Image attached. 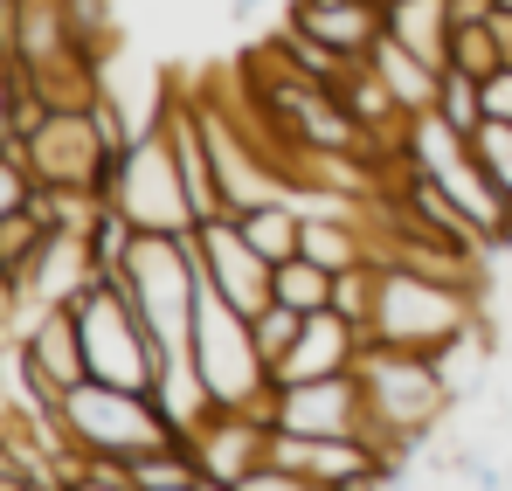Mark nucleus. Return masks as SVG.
I'll return each instance as SVG.
<instances>
[{"label":"nucleus","mask_w":512,"mask_h":491,"mask_svg":"<svg viewBox=\"0 0 512 491\" xmlns=\"http://www.w3.org/2000/svg\"><path fill=\"white\" fill-rule=\"evenodd\" d=\"M360 388H367V436L416 471V443L443 429V415L457 409L450 402V381L429 353H402V346H367L360 353Z\"/></svg>","instance_id":"obj_1"},{"label":"nucleus","mask_w":512,"mask_h":491,"mask_svg":"<svg viewBox=\"0 0 512 491\" xmlns=\"http://www.w3.org/2000/svg\"><path fill=\"white\" fill-rule=\"evenodd\" d=\"M485 319V298L457 291V284H436L423 270L381 256V277H374V312H367V346H402V353H436L450 346L457 332H471Z\"/></svg>","instance_id":"obj_2"},{"label":"nucleus","mask_w":512,"mask_h":491,"mask_svg":"<svg viewBox=\"0 0 512 491\" xmlns=\"http://www.w3.org/2000/svg\"><path fill=\"white\" fill-rule=\"evenodd\" d=\"M187 360L208 388L215 409H243V415H270V360L256 346L250 312H236L215 284H201V305H194V326H187Z\"/></svg>","instance_id":"obj_3"},{"label":"nucleus","mask_w":512,"mask_h":491,"mask_svg":"<svg viewBox=\"0 0 512 491\" xmlns=\"http://www.w3.org/2000/svg\"><path fill=\"white\" fill-rule=\"evenodd\" d=\"M77 312V332H84V360H90V381H111V388H139L153 395L160 374H167V346L153 339V326L139 319L132 291L118 277H90L84 291L70 298Z\"/></svg>","instance_id":"obj_4"},{"label":"nucleus","mask_w":512,"mask_h":491,"mask_svg":"<svg viewBox=\"0 0 512 491\" xmlns=\"http://www.w3.org/2000/svg\"><path fill=\"white\" fill-rule=\"evenodd\" d=\"M180 429L167 422V409L139 388H111V381H84L56 402V457L77 450V457H146L173 443Z\"/></svg>","instance_id":"obj_5"},{"label":"nucleus","mask_w":512,"mask_h":491,"mask_svg":"<svg viewBox=\"0 0 512 491\" xmlns=\"http://www.w3.org/2000/svg\"><path fill=\"white\" fill-rule=\"evenodd\" d=\"M395 153L416 166V173H429V180L457 201V215H464L492 249H512V208H506V194L485 180V166H478V153H471L464 132H450L436 111H423V118H409V125L395 132Z\"/></svg>","instance_id":"obj_6"},{"label":"nucleus","mask_w":512,"mask_h":491,"mask_svg":"<svg viewBox=\"0 0 512 491\" xmlns=\"http://www.w3.org/2000/svg\"><path fill=\"white\" fill-rule=\"evenodd\" d=\"M111 277L132 291V305H139V319L153 326V339H160L167 353H187V326H194V305H201L194 229H187V236H153V229H139L125 270H111Z\"/></svg>","instance_id":"obj_7"},{"label":"nucleus","mask_w":512,"mask_h":491,"mask_svg":"<svg viewBox=\"0 0 512 491\" xmlns=\"http://www.w3.org/2000/svg\"><path fill=\"white\" fill-rule=\"evenodd\" d=\"M104 201H118V208H125L139 229H153V236H187V229H194V201H187V180H180V160H173V139H167L160 118L118 153Z\"/></svg>","instance_id":"obj_8"},{"label":"nucleus","mask_w":512,"mask_h":491,"mask_svg":"<svg viewBox=\"0 0 512 491\" xmlns=\"http://www.w3.org/2000/svg\"><path fill=\"white\" fill-rule=\"evenodd\" d=\"M21 153H28V166H35L42 187H84V194L104 201V194H111V166H118L125 146H111L90 111H49V118L21 139Z\"/></svg>","instance_id":"obj_9"},{"label":"nucleus","mask_w":512,"mask_h":491,"mask_svg":"<svg viewBox=\"0 0 512 491\" xmlns=\"http://www.w3.org/2000/svg\"><path fill=\"white\" fill-rule=\"evenodd\" d=\"M21 374L35 388V402L56 415V402L70 388L90 381L84 360V332H77V312L70 305H28V326H21Z\"/></svg>","instance_id":"obj_10"},{"label":"nucleus","mask_w":512,"mask_h":491,"mask_svg":"<svg viewBox=\"0 0 512 491\" xmlns=\"http://www.w3.org/2000/svg\"><path fill=\"white\" fill-rule=\"evenodd\" d=\"M270 429H291V436H353L367 429V388L360 374H312V381H284L270 395Z\"/></svg>","instance_id":"obj_11"},{"label":"nucleus","mask_w":512,"mask_h":491,"mask_svg":"<svg viewBox=\"0 0 512 491\" xmlns=\"http://www.w3.org/2000/svg\"><path fill=\"white\" fill-rule=\"evenodd\" d=\"M194 256H201V284H215L236 312H263L270 305V256L243 236L236 215L194 222Z\"/></svg>","instance_id":"obj_12"},{"label":"nucleus","mask_w":512,"mask_h":491,"mask_svg":"<svg viewBox=\"0 0 512 491\" xmlns=\"http://www.w3.org/2000/svg\"><path fill=\"white\" fill-rule=\"evenodd\" d=\"M194 457L208 471V485H243L256 464L270 457V415H243V409H215L194 436Z\"/></svg>","instance_id":"obj_13"},{"label":"nucleus","mask_w":512,"mask_h":491,"mask_svg":"<svg viewBox=\"0 0 512 491\" xmlns=\"http://www.w3.org/2000/svg\"><path fill=\"white\" fill-rule=\"evenodd\" d=\"M360 353H367V326H360V319H346L340 305L305 312L298 346L277 360V388H284V381H312V374H346V367H360Z\"/></svg>","instance_id":"obj_14"},{"label":"nucleus","mask_w":512,"mask_h":491,"mask_svg":"<svg viewBox=\"0 0 512 491\" xmlns=\"http://www.w3.org/2000/svg\"><path fill=\"white\" fill-rule=\"evenodd\" d=\"M367 70L388 83V97L402 104V118H423V111H436V83H443V70H436V63H423L409 42H395L388 28H381V42L367 49Z\"/></svg>","instance_id":"obj_15"},{"label":"nucleus","mask_w":512,"mask_h":491,"mask_svg":"<svg viewBox=\"0 0 512 491\" xmlns=\"http://www.w3.org/2000/svg\"><path fill=\"white\" fill-rule=\"evenodd\" d=\"M236 222H243V236H250L270 263H284V256H298V243H305V194H263Z\"/></svg>","instance_id":"obj_16"},{"label":"nucleus","mask_w":512,"mask_h":491,"mask_svg":"<svg viewBox=\"0 0 512 491\" xmlns=\"http://www.w3.org/2000/svg\"><path fill=\"white\" fill-rule=\"evenodd\" d=\"M450 0H388V35L409 42L423 63L450 70Z\"/></svg>","instance_id":"obj_17"},{"label":"nucleus","mask_w":512,"mask_h":491,"mask_svg":"<svg viewBox=\"0 0 512 491\" xmlns=\"http://www.w3.org/2000/svg\"><path fill=\"white\" fill-rule=\"evenodd\" d=\"M201 485H208V471H201V457H194L187 436L132 457V491H201Z\"/></svg>","instance_id":"obj_18"},{"label":"nucleus","mask_w":512,"mask_h":491,"mask_svg":"<svg viewBox=\"0 0 512 491\" xmlns=\"http://www.w3.org/2000/svg\"><path fill=\"white\" fill-rule=\"evenodd\" d=\"M270 298H277V305H298V312H326V305H333V270L298 249V256H284V263H270Z\"/></svg>","instance_id":"obj_19"},{"label":"nucleus","mask_w":512,"mask_h":491,"mask_svg":"<svg viewBox=\"0 0 512 491\" xmlns=\"http://www.w3.org/2000/svg\"><path fill=\"white\" fill-rule=\"evenodd\" d=\"M84 243H90V263H97V277H111V270H125V256H132V243H139V222H132L118 201H97V215H90Z\"/></svg>","instance_id":"obj_20"},{"label":"nucleus","mask_w":512,"mask_h":491,"mask_svg":"<svg viewBox=\"0 0 512 491\" xmlns=\"http://www.w3.org/2000/svg\"><path fill=\"white\" fill-rule=\"evenodd\" d=\"M506 56H499V35H492V14L485 21H457L450 28V70H464V77H492Z\"/></svg>","instance_id":"obj_21"},{"label":"nucleus","mask_w":512,"mask_h":491,"mask_svg":"<svg viewBox=\"0 0 512 491\" xmlns=\"http://www.w3.org/2000/svg\"><path fill=\"white\" fill-rule=\"evenodd\" d=\"M436 118L450 125V132H478L485 125V97H478V77H464V70H443V83H436Z\"/></svg>","instance_id":"obj_22"},{"label":"nucleus","mask_w":512,"mask_h":491,"mask_svg":"<svg viewBox=\"0 0 512 491\" xmlns=\"http://www.w3.org/2000/svg\"><path fill=\"white\" fill-rule=\"evenodd\" d=\"M250 326H256V346H263V360H270V381H277V360L298 346V332H305V312L298 305H263V312H250Z\"/></svg>","instance_id":"obj_23"},{"label":"nucleus","mask_w":512,"mask_h":491,"mask_svg":"<svg viewBox=\"0 0 512 491\" xmlns=\"http://www.w3.org/2000/svg\"><path fill=\"white\" fill-rule=\"evenodd\" d=\"M471 153H478L485 180L506 194V208H512V125H506V118H485V125L471 132Z\"/></svg>","instance_id":"obj_24"},{"label":"nucleus","mask_w":512,"mask_h":491,"mask_svg":"<svg viewBox=\"0 0 512 491\" xmlns=\"http://www.w3.org/2000/svg\"><path fill=\"white\" fill-rule=\"evenodd\" d=\"M28 194H35V166H28V153H21V139H0V222L21 215Z\"/></svg>","instance_id":"obj_25"},{"label":"nucleus","mask_w":512,"mask_h":491,"mask_svg":"<svg viewBox=\"0 0 512 491\" xmlns=\"http://www.w3.org/2000/svg\"><path fill=\"white\" fill-rule=\"evenodd\" d=\"M42 236H49V229H42V222H35L28 208H21V215H7V222H0V270L28 277V263H35V249H42Z\"/></svg>","instance_id":"obj_26"},{"label":"nucleus","mask_w":512,"mask_h":491,"mask_svg":"<svg viewBox=\"0 0 512 491\" xmlns=\"http://www.w3.org/2000/svg\"><path fill=\"white\" fill-rule=\"evenodd\" d=\"M63 14H70V35L84 42L90 56L111 49V0H63Z\"/></svg>","instance_id":"obj_27"},{"label":"nucleus","mask_w":512,"mask_h":491,"mask_svg":"<svg viewBox=\"0 0 512 491\" xmlns=\"http://www.w3.org/2000/svg\"><path fill=\"white\" fill-rule=\"evenodd\" d=\"M478 97H485V118H506L512 125V63H499L492 77H478Z\"/></svg>","instance_id":"obj_28"},{"label":"nucleus","mask_w":512,"mask_h":491,"mask_svg":"<svg viewBox=\"0 0 512 491\" xmlns=\"http://www.w3.org/2000/svg\"><path fill=\"white\" fill-rule=\"evenodd\" d=\"M492 35H499V56L512 63V14L506 7H492Z\"/></svg>","instance_id":"obj_29"},{"label":"nucleus","mask_w":512,"mask_h":491,"mask_svg":"<svg viewBox=\"0 0 512 491\" xmlns=\"http://www.w3.org/2000/svg\"><path fill=\"white\" fill-rule=\"evenodd\" d=\"M256 7H263V0H236V14H256Z\"/></svg>","instance_id":"obj_30"},{"label":"nucleus","mask_w":512,"mask_h":491,"mask_svg":"<svg viewBox=\"0 0 512 491\" xmlns=\"http://www.w3.org/2000/svg\"><path fill=\"white\" fill-rule=\"evenodd\" d=\"M492 7H506V14H512V0H492Z\"/></svg>","instance_id":"obj_31"},{"label":"nucleus","mask_w":512,"mask_h":491,"mask_svg":"<svg viewBox=\"0 0 512 491\" xmlns=\"http://www.w3.org/2000/svg\"><path fill=\"white\" fill-rule=\"evenodd\" d=\"M506 415H512V395H506Z\"/></svg>","instance_id":"obj_32"},{"label":"nucleus","mask_w":512,"mask_h":491,"mask_svg":"<svg viewBox=\"0 0 512 491\" xmlns=\"http://www.w3.org/2000/svg\"><path fill=\"white\" fill-rule=\"evenodd\" d=\"M381 7H388V0H381Z\"/></svg>","instance_id":"obj_33"}]
</instances>
